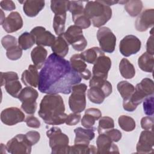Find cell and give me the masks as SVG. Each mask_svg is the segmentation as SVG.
<instances>
[{
  "mask_svg": "<svg viewBox=\"0 0 154 154\" xmlns=\"http://www.w3.org/2000/svg\"><path fill=\"white\" fill-rule=\"evenodd\" d=\"M81 79L69 61L53 53L46 59L39 73L37 87L45 94H69L72 87L79 84Z\"/></svg>",
  "mask_w": 154,
  "mask_h": 154,
  "instance_id": "cell-1",
  "label": "cell"
},
{
  "mask_svg": "<svg viewBox=\"0 0 154 154\" xmlns=\"http://www.w3.org/2000/svg\"><path fill=\"white\" fill-rule=\"evenodd\" d=\"M38 114L44 122L49 125L65 123L67 115L62 97L58 94H47L42 99Z\"/></svg>",
  "mask_w": 154,
  "mask_h": 154,
  "instance_id": "cell-2",
  "label": "cell"
},
{
  "mask_svg": "<svg viewBox=\"0 0 154 154\" xmlns=\"http://www.w3.org/2000/svg\"><path fill=\"white\" fill-rule=\"evenodd\" d=\"M84 14L91 20L93 26L99 28L111 18L112 10L102 1H87L84 8Z\"/></svg>",
  "mask_w": 154,
  "mask_h": 154,
  "instance_id": "cell-3",
  "label": "cell"
},
{
  "mask_svg": "<svg viewBox=\"0 0 154 154\" xmlns=\"http://www.w3.org/2000/svg\"><path fill=\"white\" fill-rule=\"evenodd\" d=\"M154 85L153 81L148 78H144L135 86V90L131 97L127 100H123V107L125 111L132 112L143 100L153 94Z\"/></svg>",
  "mask_w": 154,
  "mask_h": 154,
  "instance_id": "cell-4",
  "label": "cell"
},
{
  "mask_svg": "<svg viewBox=\"0 0 154 154\" xmlns=\"http://www.w3.org/2000/svg\"><path fill=\"white\" fill-rule=\"evenodd\" d=\"M87 97L93 103L100 104L112 93L111 84L106 79L92 76L89 82Z\"/></svg>",
  "mask_w": 154,
  "mask_h": 154,
  "instance_id": "cell-5",
  "label": "cell"
},
{
  "mask_svg": "<svg viewBox=\"0 0 154 154\" xmlns=\"http://www.w3.org/2000/svg\"><path fill=\"white\" fill-rule=\"evenodd\" d=\"M49 138V144L52 154L69 153V139L67 135L63 133L60 128L53 126L46 132Z\"/></svg>",
  "mask_w": 154,
  "mask_h": 154,
  "instance_id": "cell-6",
  "label": "cell"
},
{
  "mask_svg": "<svg viewBox=\"0 0 154 154\" xmlns=\"http://www.w3.org/2000/svg\"><path fill=\"white\" fill-rule=\"evenodd\" d=\"M87 86L79 83L72 87L71 95L69 98V108L73 112L80 113L84 111L86 106V94Z\"/></svg>",
  "mask_w": 154,
  "mask_h": 154,
  "instance_id": "cell-7",
  "label": "cell"
},
{
  "mask_svg": "<svg viewBox=\"0 0 154 154\" xmlns=\"http://www.w3.org/2000/svg\"><path fill=\"white\" fill-rule=\"evenodd\" d=\"M38 93L32 87H26L19 93L17 99L22 102L21 109L27 114L32 115L37 109L36 100Z\"/></svg>",
  "mask_w": 154,
  "mask_h": 154,
  "instance_id": "cell-8",
  "label": "cell"
},
{
  "mask_svg": "<svg viewBox=\"0 0 154 154\" xmlns=\"http://www.w3.org/2000/svg\"><path fill=\"white\" fill-rule=\"evenodd\" d=\"M68 45L72 46L77 51H82L87 45V41L82 34V29L73 25L70 26L62 34Z\"/></svg>",
  "mask_w": 154,
  "mask_h": 154,
  "instance_id": "cell-9",
  "label": "cell"
},
{
  "mask_svg": "<svg viewBox=\"0 0 154 154\" xmlns=\"http://www.w3.org/2000/svg\"><path fill=\"white\" fill-rule=\"evenodd\" d=\"M7 150L11 154H29L31 152L32 145L26 139L25 135L17 134L6 144Z\"/></svg>",
  "mask_w": 154,
  "mask_h": 154,
  "instance_id": "cell-10",
  "label": "cell"
},
{
  "mask_svg": "<svg viewBox=\"0 0 154 154\" xmlns=\"http://www.w3.org/2000/svg\"><path fill=\"white\" fill-rule=\"evenodd\" d=\"M97 38L103 52L112 53L116 45V37L112 31L106 26L100 28L97 32Z\"/></svg>",
  "mask_w": 154,
  "mask_h": 154,
  "instance_id": "cell-11",
  "label": "cell"
},
{
  "mask_svg": "<svg viewBox=\"0 0 154 154\" xmlns=\"http://www.w3.org/2000/svg\"><path fill=\"white\" fill-rule=\"evenodd\" d=\"M141 46V41L137 37L134 35H128L120 41L119 50L123 56L128 57L140 51Z\"/></svg>",
  "mask_w": 154,
  "mask_h": 154,
  "instance_id": "cell-12",
  "label": "cell"
},
{
  "mask_svg": "<svg viewBox=\"0 0 154 154\" xmlns=\"http://www.w3.org/2000/svg\"><path fill=\"white\" fill-rule=\"evenodd\" d=\"M1 122L8 126H13L25 121L24 113L17 107H10L3 109L1 113Z\"/></svg>",
  "mask_w": 154,
  "mask_h": 154,
  "instance_id": "cell-13",
  "label": "cell"
},
{
  "mask_svg": "<svg viewBox=\"0 0 154 154\" xmlns=\"http://www.w3.org/2000/svg\"><path fill=\"white\" fill-rule=\"evenodd\" d=\"M35 40V43L40 46H52L55 40V37L45 28L41 26L34 27L30 32Z\"/></svg>",
  "mask_w": 154,
  "mask_h": 154,
  "instance_id": "cell-14",
  "label": "cell"
},
{
  "mask_svg": "<svg viewBox=\"0 0 154 154\" xmlns=\"http://www.w3.org/2000/svg\"><path fill=\"white\" fill-rule=\"evenodd\" d=\"M154 138L153 131L144 130L141 132L138 142L136 146L137 153H153Z\"/></svg>",
  "mask_w": 154,
  "mask_h": 154,
  "instance_id": "cell-15",
  "label": "cell"
},
{
  "mask_svg": "<svg viewBox=\"0 0 154 154\" xmlns=\"http://www.w3.org/2000/svg\"><path fill=\"white\" fill-rule=\"evenodd\" d=\"M93 64L92 76L106 79L108 72L111 67V59L108 57L103 55L100 56Z\"/></svg>",
  "mask_w": 154,
  "mask_h": 154,
  "instance_id": "cell-16",
  "label": "cell"
},
{
  "mask_svg": "<svg viewBox=\"0 0 154 154\" xmlns=\"http://www.w3.org/2000/svg\"><path fill=\"white\" fill-rule=\"evenodd\" d=\"M97 153H119L118 146L105 134H100L96 140Z\"/></svg>",
  "mask_w": 154,
  "mask_h": 154,
  "instance_id": "cell-17",
  "label": "cell"
},
{
  "mask_svg": "<svg viewBox=\"0 0 154 154\" xmlns=\"http://www.w3.org/2000/svg\"><path fill=\"white\" fill-rule=\"evenodd\" d=\"M154 25V10L146 9L137 17L135 22L136 29L140 32L147 31Z\"/></svg>",
  "mask_w": 154,
  "mask_h": 154,
  "instance_id": "cell-18",
  "label": "cell"
},
{
  "mask_svg": "<svg viewBox=\"0 0 154 154\" xmlns=\"http://www.w3.org/2000/svg\"><path fill=\"white\" fill-rule=\"evenodd\" d=\"M2 26L8 33L16 32L23 26V20L20 14L17 11L11 12L5 18Z\"/></svg>",
  "mask_w": 154,
  "mask_h": 154,
  "instance_id": "cell-19",
  "label": "cell"
},
{
  "mask_svg": "<svg viewBox=\"0 0 154 154\" xmlns=\"http://www.w3.org/2000/svg\"><path fill=\"white\" fill-rule=\"evenodd\" d=\"M81 57L80 54L73 55L70 59V63L72 67L79 74L82 78L88 80L91 78V72L87 68V64Z\"/></svg>",
  "mask_w": 154,
  "mask_h": 154,
  "instance_id": "cell-20",
  "label": "cell"
},
{
  "mask_svg": "<svg viewBox=\"0 0 154 154\" xmlns=\"http://www.w3.org/2000/svg\"><path fill=\"white\" fill-rule=\"evenodd\" d=\"M95 129V128L84 129L81 127H78L75 128L74 130L75 134L74 144L89 145L90 141L94 138Z\"/></svg>",
  "mask_w": 154,
  "mask_h": 154,
  "instance_id": "cell-21",
  "label": "cell"
},
{
  "mask_svg": "<svg viewBox=\"0 0 154 154\" xmlns=\"http://www.w3.org/2000/svg\"><path fill=\"white\" fill-rule=\"evenodd\" d=\"M37 70V68L34 64H30L28 69L23 72L21 80L24 85L34 88L38 87L39 75Z\"/></svg>",
  "mask_w": 154,
  "mask_h": 154,
  "instance_id": "cell-22",
  "label": "cell"
},
{
  "mask_svg": "<svg viewBox=\"0 0 154 154\" xmlns=\"http://www.w3.org/2000/svg\"><path fill=\"white\" fill-rule=\"evenodd\" d=\"M23 10L25 14L30 17L36 16L45 7V1H24Z\"/></svg>",
  "mask_w": 154,
  "mask_h": 154,
  "instance_id": "cell-23",
  "label": "cell"
},
{
  "mask_svg": "<svg viewBox=\"0 0 154 154\" xmlns=\"http://www.w3.org/2000/svg\"><path fill=\"white\" fill-rule=\"evenodd\" d=\"M102 117V112L98 108H90L85 111V114L81 120V125L85 128H91L96 120Z\"/></svg>",
  "mask_w": 154,
  "mask_h": 154,
  "instance_id": "cell-24",
  "label": "cell"
},
{
  "mask_svg": "<svg viewBox=\"0 0 154 154\" xmlns=\"http://www.w3.org/2000/svg\"><path fill=\"white\" fill-rule=\"evenodd\" d=\"M47 55L48 51L43 46H37L32 50L31 52V60L37 69L43 67L46 60Z\"/></svg>",
  "mask_w": 154,
  "mask_h": 154,
  "instance_id": "cell-25",
  "label": "cell"
},
{
  "mask_svg": "<svg viewBox=\"0 0 154 154\" xmlns=\"http://www.w3.org/2000/svg\"><path fill=\"white\" fill-rule=\"evenodd\" d=\"M51 49L54 54L64 58L69 52V45L62 35L58 36L51 46Z\"/></svg>",
  "mask_w": 154,
  "mask_h": 154,
  "instance_id": "cell-26",
  "label": "cell"
},
{
  "mask_svg": "<svg viewBox=\"0 0 154 154\" xmlns=\"http://www.w3.org/2000/svg\"><path fill=\"white\" fill-rule=\"evenodd\" d=\"M138 65L141 70L145 72L152 73L153 71V55L147 52L143 53L138 59Z\"/></svg>",
  "mask_w": 154,
  "mask_h": 154,
  "instance_id": "cell-27",
  "label": "cell"
},
{
  "mask_svg": "<svg viewBox=\"0 0 154 154\" xmlns=\"http://www.w3.org/2000/svg\"><path fill=\"white\" fill-rule=\"evenodd\" d=\"M119 70L121 75L125 79H132L135 75L134 65L125 58L122 59L119 63Z\"/></svg>",
  "mask_w": 154,
  "mask_h": 154,
  "instance_id": "cell-28",
  "label": "cell"
},
{
  "mask_svg": "<svg viewBox=\"0 0 154 154\" xmlns=\"http://www.w3.org/2000/svg\"><path fill=\"white\" fill-rule=\"evenodd\" d=\"M80 55L85 62L89 64H94L100 56L104 55V53L100 48L92 47L82 52Z\"/></svg>",
  "mask_w": 154,
  "mask_h": 154,
  "instance_id": "cell-29",
  "label": "cell"
},
{
  "mask_svg": "<svg viewBox=\"0 0 154 154\" xmlns=\"http://www.w3.org/2000/svg\"><path fill=\"white\" fill-rule=\"evenodd\" d=\"M117 88L123 100L129 99L135 90L134 86L126 81L119 82L117 84Z\"/></svg>",
  "mask_w": 154,
  "mask_h": 154,
  "instance_id": "cell-30",
  "label": "cell"
},
{
  "mask_svg": "<svg viewBox=\"0 0 154 154\" xmlns=\"http://www.w3.org/2000/svg\"><path fill=\"white\" fill-rule=\"evenodd\" d=\"M143 8V2L138 0L127 1L125 4V9L132 17H135L140 14Z\"/></svg>",
  "mask_w": 154,
  "mask_h": 154,
  "instance_id": "cell-31",
  "label": "cell"
},
{
  "mask_svg": "<svg viewBox=\"0 0 154 154\" xmlns=\"http://www.w3.org/2000/svg\"><path fill=\"white\" fill-rule=\"evenodd\" d=\"M69 153L72 154H90L97 153V148L93 145L76 144L70 146Z\"/></svg>",
  "mask_w": 154,
  "mask_h": 154,
  "instance_id": "cell-32",
  "label": "cell"
},
{
  "mask_svg": "<svg viewBox=\"0 0 154 154\" xmlns=\"http://www.w3.org/2000/svg\"><path fill=\"white\" fill-rule=\"evenodd\" d=\"M35 43V38L30 32H25L19 36L18 45L22 49V50H27L31 48Z\"/></svg>",
  "mask_w": 154,
  "mask_h": 154,
  "instance_id": "cell-33",
  "label": "cell"
},
{
  "mask_svg": "<svg viewBox=\"0 0 154 154\" xmlns=\"http://www.w3.org/2000/svg\"><path fill=\"white\" fill-rule=\"evenodd\" d=\"M6 91L12 97L17 98L22 86L19 79H13L6 82L4 85Z\"/></svg>",
  "mask_w": 154,
  "mask_h": 154,
  "instance_id": "cell-34",
  "label": "cell"
},
{
  "mask_svg": "<svg viewBox=\"0 0 154 154\" xmlns=\"http://www.w3.org/2000/svg\"><path fill=\"white\" fill-rule=\"evenodd\" d=\"M66 13L63 14H55L53 19V28L57 35H61L64 32Z\"/></svg>",
  "mask_w": 154,
  "mask_h": 154,
  "instance_id": "cell-35",
  "label": "cell"
},
{
  "mask_svg": "<svg viewBox=\"0 0 154 154\" xmlns=\"http://www.w3.org/2000/svg\"><path fill=\"white\" fill-rule=\"evenodd\" d=\"M70 1H51V9L55 14H66L69 11Z\"/></svg>",
  "mask_w": 154,
  "mask_h": 154,
  "instance_id": "cell-36",
  "label": "cell"
},
{
  "mask_svg": "<svg viewBox=\"0 0 154 154\" xmlns=\"http://www.w3.org/2000/svg\"><path fill=\"white\" fill-rule=\"evenodd\" d=\"M118 123L120 128L126 132L134 131L136 126V123L134 119L125 115L120 116L119 117Z\"/></svg>",
  "mask_w": 154,
  "mask_h": 154,
  "instance_id": "cell-37",
  "label": "cell"
},
{
  "mask_svg": "<svg viewBox=\"0 0 154 154\" xmlns=\"http://www.w3.org/2000/svg\"><path fill=\"white\" fill-rule=\"evenodd\" d=\"M114 127V120L108 116L101 117L99 119L97 132L99 134H103L106 131L111 129Z\"/></svg>",
  "mask_w": 154,
  "mask_h": 154,
  "instance_id": "cell-38",
  "label": "cell"
},
{
  "mask_svg": "<svg viewBox=\"0 0 154 154\" xmlns=\"http://www.w3.org/2000/svg\"><path fill=\"white\" fill-rule=\"evenodd\" d=\"M72 17L75 25L81 29H87L91 25V20L85 15L84 12L82 14Z\"/></svg>",
  "mask_w": 154,
  "mask_h": 154,
  "instance_id": "cell-39",
  "label": "cell"
},
{
  "mask_svg": "<svg viewBox=\"0 0 154 154\" xmlns=\"http://www.w3.org/2000/svg\"><path fill=\"white\" fill-rule=\"evenodd\" d=\"M69 11L72 13V16H75L84 12L82 2L80 1H71L69 2Z\"/></svg>",
  "mask_w": 154,
  "mask_h": 154,
  "instance_id": "cell-40",
  "label": "cell"
},
{
  "mask_svg": "<svg viewBox=\"0 0 154 154\" xmlns=\"http://www.w3.org/2000/svg\"><path fill=\"white\" fill-rule=\"evenodd\" d=\"M6 56L10 60H19L22 55V49L19 46H14L6 50Z\"/></svg>",
  "mask_w": 154,
  "mask_h": 154,
  "instance_id": "cell-41",
  "label": "cell"
},
{
  "mask_svg": "<svg viewBox=\"0 0 154 154\" xmlns=\"http://www.w3.org/2000/svg\"><path fill=\"white\" fill-rule=\"evenodd\" d=\"M153 96H150L143 100V109L144 113L150 116L153 115Z\"/></svg>",
  "mask_w": 154,
  "mask_h": 154,
  "instance_id": "cell-42",
  "label": "cell"
},
{
  "mask_svg": "<svg viewBox=\"0 0 154 154\" xmlns=\"http://www.w3.org/2000/svg\"><path fill=\"white\" fill-rule=\"evenodd\" d=\"M2 46L7 50L17 45V39L15 37L11 35H6L1 39Z\"/></svg>",
  "mask_w": 154,
  "mask_h": 154,
  "instance_id": "cell-43",
  "label": "cell"
},
{
  "mask_svg": "<svg viewBox=\"0 0 154 154\" xmlns=\"http://www.w3.org/2000/svg\"><path fill=\"white\" fill-rule=\"evenodd\" d=\"M13 79H19V76L17 73L14 72H1V86H4V84Z\"/></svg>",
  "mask_w": 154,
  "mask_h": 154,
  "instance_id": "cell-44",
  "label": "cell"
},
{
  "mask_svg": "<svg viewBox=\"0 0 154 154\" xmlns=\"http://www.w3.org/2000/svg\"><path fill=\"white\" fill-rule=\"evenodd\" d=\"M25 137L30 144L33 146L37 144L40 138V133L35 131H31L26 132Z\"/></svg>",
  "mask_w": 154,
  "mask_h": 154,
  "instance_id": "cell-45",
  "label": "cell"
},
{
  "mask_svg": "<svg viewBox=\"0 0 154 154\" xmlns=\"http://www.w3.org/2000/svg\"><path fill=\"white\" fill-rule=\"evenodd\" d=\"M81 117V115L79 113H70V114L67 115L65 123L69 126L76 125L79 122Z\"/></svg>",
  "mask_w": 154,
  "mask_h": 154,
  "instance_id": "cell-46",
  "label": "cell"
},
{
  "mask_svg": "<svg viewBox=\"0 0 154 154\" xmlns=\"http://www.w3.org/2000/svg\"><path fill=\"white\" fill-rule=\"evenodd\" d=\"M141 126L144 130H152L153 125V118L152 116H146L141 120Z\"/></svg>",
  "mask_w": 154,
  "mask_h": 154,
  "instance_id": "cell-47",
  "label": "cell"
},
{
  "mask_svg": "<svg viewBox=\"0 0 154 154\" xmlns=\"http://www.w3.org/2000/svg\"><path fill=\"white\" fill-rule=\"evenodd\" d=\"M104 134L109 136V137L114 142H118L122 138V132L119 130L114 128L106 131V132H104Z\"/></svg>",
  "mask_w": 154,
  "mask_h": 154,
  "instance_id": "cell-48",
  "label": "cell"
},
{
  "mask_svg": "<svg viewBox=\"0 0 154 154\" xmlns=\"http://www.w3.org/2000/svg\"><path fill=\"white\" fill-rule=\"evenodd\" d=\"M25 122L28 127L32 128H38L41 125L38 119L33 116H28L25 119Z\"/></svg>",
  "mask_w": 154,
  "mask_h": 154,
  "instance_id": "cell-49",
  "label": "cell"
},
{
  "mask_svg": "<svg viewBox=\"0 0 154 154\" xmlns=\"http://www.w3.org/2000/svg\"><path fill=\"white\" fill-rule=\"evenodd\" d=\"M0 6L2 9L6 11H12L16 8L14 2L11 0H4L0 2Z\"/></svg>",
  "mask_w": 154,
  "mask_h": 154,
  "instance_id": "cell-50",
  "label": "cell"
},
{
  "mask_svg": "<svg viewBox=\"0 0 154 154\" xmlns=\"http://www.w3.org/2000/svg\"><path fill=\"white\" fill-rule=\"evenodd\" d=\"M146 51L148 54L153 55L154 54V51H153V35H151L147 42L146 44Z\"/></svg>",
  "mask_w": 154,
  "mask_h": 154,
  "instance_id": "cell-51",
  "label": "cell"
},
{
  "mask_svg": "<svg viewBox=\"0 0 154 154\" xmlns=\"http://www.w3.org/2000/svg\"><path fill=\"white\" fill-rule=\"evenodd\" d=\"M105 4L108 5V6L109 5H114L115 4H117L119 3V1H102Z\"/></svg>",
  "mask_w": 154,
  "mask_h": 154,
  "instance_id": "cell-52",
  "label": "cell"
},
{
  "mask_svg": "<svg viewBox=\"0 0 154 154\" xmlns=\"http://www.w3.org/2000/svg\"><path fill=\"white\" fill-rule=\"evenodd\" d=\"M1 24L2 25V23H3L4 20L5 19V18L3 17H5V14H4V12H3V11L2 10H1Z\"/></svg>",
  "mask_w": 154,
  "mask_h": 154,
  "instance_id": "cell-53",
  "label": "cell"
}]
</instances>
